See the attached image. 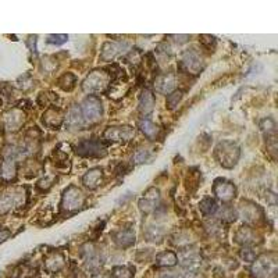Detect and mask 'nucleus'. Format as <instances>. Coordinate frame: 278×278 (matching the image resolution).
<instances>
[{"mask_svg":"<svg viewBox=\"0 0 278 278\" xmlns=\"http://www.w3.org/2000/svg\"><path fill=\"white\" fill-rule=\"evenodd\" d=\"M239 156H241L239 146L231 141H222L217 145L214 150V157L224 168H233L238 163Z\"/></svg>","mask_w":278,"mask_h":278,"instance_id":"obj_1","label":"nucleus"},{"mask_svg":"<svg viewBox=\"0 0 278 278\" xmlns=\"http://www.w3.org/2000/svg\"><path fill=\"white\" fill-rule=\"evenodd\" d=\"M253 278H271L277 271V259L274 255H263L256 257L252 264Z\"/></svg>","mask_w":278,"mask_h":278,"instance_id":"obj_2","label":"nucleus"},{"mask_svg":"<svg viewBox=\"0 0 278 278\" xmlns=\"http://www.w3.org/2000/svg\"><path fill=\"white\" fill-rule=\"evenodd\" d=\"M111 84L110 74L103 71V70H96L92 71L88 77L85 78L82 89L87 93H96V92H103Z\"/></svg>","mask_w":278,"mask_h":278,"instance_id":"obj_3","label":"nucleus"},{"mask_svg":"<svg viewBox=\"0 0 278 278\" xmlns=\"http://www.w3.org/2000/svg\"><path fill=\"white\" fill-rule=\"evenodd\" d=\"M85 203V196L82 190L77 188L75 185H70L68 188L63 192L61 198V210L67 213H74L79 210Z\"/></svg>","mask_w":278,"mask_h":278,"instance_id":"obj_4","label":"nucleus"},{"mask_svg":"<svg viewBox=\"0 0 278 278\" xmlns=\"http://www.w3.org/2000/svg\"><path fill=\"white\" fill-rule=\"evenodd\" d=\"M81 113L85 124H96L103 116V106L99 98L88 96L81 106Z\"/></svg>","mask_w":278,"mask_h":278,"instance_id":"obj_5","label":"nucleus"},{"mask_svg":"<svg viewBox=\"0 0 278 278\" xmlns=\"http://www.w3.org/2000/svg\"><path fill=\"white\" fill-rule=\"evenodd\" d=\"M203 59L196 49H188L185 50L181 56V61L179 67L182 68L184 73L190 74V75H196L203 70Z\"/></svg>","mask_w":278,"mask_h":278,"instance_id":"obj_6","label":"nucleus"},{"mask_svg":"<svg viewBox=\"0 0 278 278\" xmlns=\"http://www.w3.org/2000/svg\"><path fill=\"white\" fill-rule=\"evenodd\" d=\"M77 153L84 157H103L106 155V147L100 141L87 139L78 144Z\"/></svg>","mask_w":278,"mask_h":278,"instance_id":"obj_7","label":"nucleus"},{"mask_svg":"<svg viewBox=\"0 0 278 278\" xmlns=\"http://www.w3.org/2000/svg\"><path fill=\"white\" fill-rule=\"evenodd\" d=\"M22 199H24L22 189H11V190L1 193L0 195V214H4V213L11 210L13 207L21 205L24 202Z\"/></svg>","mask_w":278,"mask_h":278,"instance_id":"obj_8","label":"nucleus"},{"mask_svg":"<svg viewBox=\"0 0 278 278\" xmlns=\"http://www.w3.org/2000/svg\"><path fill=\"white\" fill-rule=\"evenodd\" d=\"M213 192L214 195L222 202H230L235 198L236 195V188L233 182L224 179V178H219L214 181V185H213Z\"/></svg>","mask_w":278,"mask_h":278,"instance_id":"obj_9","label":"nucleus"},{"mask_svg":"<svg viewBox=\"0 0 278 278\" xmlns=\"http://www.w3.org/2000/svg\"><path fill=\"white\" fill-rule=\"evenodd\" d=\"M133 135L132 127H109L103 133V138L110 142H127L132 139Z\"/></svg>","mask_w":278,"mask_h":278,"instance_id":"obj_10","label":"nucleus"},{"mask_svg":"<svg viewBox=\"0 0 278 278\" xmlns=\"http://www.w3.org/2000/svg\"><path fill=\"white\" fill-rule=\"evenodd\" d=\"M84 256H85V267H87V270H89L93 274L99 273L100 267H102L103 263H102V257H100V255L98 253V250L95 249L93 245H85Z\"/></svg>","mask_w":278,"mask_h":278,"instance_id":"obj_11","label":"nucleus"},{"mask_svg":"<svg viewBox=\"0 0 278 278\" xmlns=\"http://www.w3.org/2000/svg\"><path fill=\"white\" fill-rule=\"evenodd\" d=\"M144 195V198L139 200V209L145 214H149L155 209H157V205L160 200V192H159V189L149 188Z\"/></svg>","mask_w":278,"mask_h":278,"instance_id":"obj_12","label":"nucleus"},{"mask_svg":"<svg viewBox=\"0 0 278 278\" xmlns=\"http://www.w3.org/2000/svg\"><path fill=\"white\" fill-rule=\"evenodd\" d=\"M239 213H241V217L249 224H256V222L260 221L262 217H263L262 209L257 207L255 203H250V202H244L242 206L239 207Z\"/></svg>","mask_w":278,"mask_h":278,"instance_id":"obj_13","label":"nucleus"},{"mask_svg":"<svg viewBox=\"0 0 278 278\" xmlns=\"http://www.w3.org/2000/svg\"><path fill=\"white\" fill-rule=\"evenodd\" d=\"M130 47L128 42H107L103 44L102 47V60L104 61H110L113 59H116L118 55H121L125 49Z\"/></svg>","mask_w":278,"mask_h":278,"instance_id":"obj_14","label":"nucleus"},{"mask_svg":"<svg viewBox=\"0 0 278 278\" xmlns=\"http://www.w3.org/2000/svg\"><path fill=\"white\" fill-rule=\"evenodd\" d=\"M176 75L174 74H161L155 79V88L157 92L168 95L171 92H174L176 89Z\"/></svg>","mask_w":278,"mask_h":278,"instance_id":"obj_15","label":"nucleus"},{"mask_svg":"<svg viewBox=\"0 0 278 278\" xmlns=\"http://www.w3.org/2000/svg\"><path fill=\"white\" fill-rule=\"evenodd\" d=\"M24 120H25L24 111L18 110V109H13L4 116V125L9 131H17L24 124Z\"/></svg>","mask_w":278,"mask_h":278,"instance_id":"obj_16","label":"nucleus"},{"mask_svg":"<svg viewBox=\"0 0 278 278\" xmlns=\"http://www.w3.org/2000/svg\"><path fill=\"white\" fill-rule=\"evenodd\" d=\"M66 124L70 130H79L82 128V125L85 124L84 122V117H82V113H81V107L74 104L70 107V110L67 113L66 116Z\"/></svg>","mask_w":278,"mask_h":278,"instance_id":"obj_17","label":"nucleus"},{"mask_svg":"<svg viewBox=\"0 0 278 278\" xmlns=\"http://www.w3.org/2000/svg\"><path fill=\"white\" fill-rule=\"evenodd\" d=\"M113 238H114V242L120 248L125 249L135 244V231L132 228H122V230H118L117 233H114Z\"/></svg>","mask_w":278,"mask_h":278,"instance_id":"obj_18","label":"nucleus"},{"mask_svg":"<svg viewBox=\"0 0 278 278\" xmlns=\"http://www.w3.org/2000/svg\"><path fill=\"white\" fill-rule=\"evenodd\" d=\"M64 256L60 252H52L44 259V268L49 273H57L64 267Z\"/></svg>","mask_w":278,"mask_h":278,"instance_id":"obj_19","label":"nucleus"},{"mask_svg":"<svg viewBox=\"0 0 278 278\" xmlns=\"http://www.w3.org/2000/svg\"><path fill=\"white\" fill-rule=\"evenodd\" d=\"M17 176V161L14 157H6L1 163L0 177L3 181H13Z\"/></svg>","mask_w":278,"mask_h":278,"instance_id":"obj_20","label":"nucleus"},{"mask_svg":"<svg viewBox=\"0 0 278 278\" xmlns=\"http://www.w3.org/2000/svg\"><path fill=\"white\" fill-rule=\"evenodd\" d=\"M235 241L245 246L255 245L257 242V234L250 227H241L235 234Z\"/></svg>","mask_w":278,"mask_h":278,"instance_id":"obj_21","label":"nucleus"},{"mask_svg":"<svg viewBox=\"0 0 278 278\" xmlns=\"http://www.w3.org/2000/svg\"><path fill=\"white\" fill-rule=\"evenodd\" d=\"M155 109V96L149 89H144L139 98V111L145 117L149 116Z\"/></svg>","mask_w":278,"mask_h":278,"instance_id":"obj_22","label":"nucleus"},{"mask_svg":"<svg viewBox=\"0 0 278 278\" xmlns=\"http://www.w3.org/2000/svg\"><path fill=\"white\" fill-rule=\"evenodd\" d=\"M103 177V171L99 167H95V168H90L88 173H85V176L82 177V182L84 185L89 189H95L102 181Z\"/></svg>","mask_w":278,"mask_h":278,"instance_id":"obj_23","label":"nucleus"},{"mask_svg":"<svg viewBox=\"0 0 278 278\" xmlns=\"http://www.w3.org/2000/svg\"><path fill=\"white\" fill-rule=\"evenodd\" d=\"M63 122V114L60 110L56 109H47L44 113V124L49 128H57Z\"/></svg>","mask_w":278,"mask_h":278,"instance_id":"obj_24","label":"nucleus"},{"mask_svg":"<svg viewBox=\"0 0 278 278\" xmlns=\"http://www.w3.org/2000/svg\"><path fill=\"white\" fill-rule=\"evenodd\" d=\"M139 128H141V131L144 132L145 136L149 138V139H155V138H157L159 131H160V128H159L152 120H149L147 117H144V118L139 121Z\"/></svg>","mask_w":278,"mask_h":278,"instance_id":"obj_25","label":"nucleus"},{"mask_svg":"<svg viewBox=\"0 0 278 278\" xmlns=\"http://www.w3.org/2000/svg\"><path fill=\"white\" fill-rule=\"evenodd\" d=\"M178 256L176 252L171 250H164L161 253H159L156 257V264L160 267H173L177 264Z\"/></svg>","mask_w":278,"mask_h":278,"instance_id":"obj_26","label":"nucleus"},{"mask_svg":"<svg viewBox=\"0 0 278 278\" xmlns=\"http://www.w3.org/2000/svg\"><path fill=\"white\" fill-rule=\"evenodd\" d=\"M200 211L205 214V216H213L216 211L219 210V206H217V202L211 198H205L199 203Z\"/></svg>","mask_w":278,"mask_h":278,"instance_id":"obj_27","label":"nucleus"},{"mask_svg":"<svg viewBox=\"0 0 278 278\" xmlns=\"http://www.w3.org/2000/svg\"><path fill=\"white\" fill-rule=\"evenodd\" d=\"M135 268L131 266H116L111 271L113 278H133Z\"/></svg>","mask_w":278,"mask_h":278,"instance_id":"obj_28","label":"nucleus"},{"mask_svg":"<svg viewBox=\"0 0 278 278\" xmlns=\"http://www.w3.org/2000/svg\"><path fill=\"white\" fill-rule=\"evenodd\" d=\"M75 82H77V78L74 74L71 73H67L64 75H61L59 79V87L64 90H71V89L75 87Z\"/></svg>","mask_w":278,"mask_h":278,"instance_id":"obj_29","label":"nucleus"},{"mask_svg":"<svg viewBox=\"0 0 278 278\" xmlns=\"http://www.w3.org/2000/svg\"><path fill=\"white\" fill-rule=\"evenodd\" d=\"M182 96H184L182 90H174V92L168 93V96H167V107L171 109V110L176 109L178 106V103L182 99Z\"/></svg>","mask_w":278,"mask_h":278,"instance_id":"obj_30","label":"nucleus"},{"mask_svg":"<svg viewBox=\"0 0 278 278\" xmlns=\"http://www.w3.org/2000/svg\"><path fill=\"white\" fill-rule=\"evenodd\" d=\"M198 185H199V171L193 170L187 177V188H188V190H195L198 188Z\"/></svg>","mask_w":278,"mask_h":278,"instance_id":"obj_31","label":"nucleus"},{"mask_svg":"<svg viewBox=\"0 0 278 278\" xmlns=\"http://www.w3.org/2000/svg\"><path fill=\"white\" fill-rule=\"evenodd\" d=\"M150 152L149 150H146V149H141V150H138L135 156H133V161L136 163V164H142V163H146V161H149L150 160Z\"/></svg>","mask_w":278,"mask_h":278,"instance_id":"obj_32","label":"nucleus"},{"mask_svg":"<svg viewBox=\"0 0 278 278\" xmlns=\"http://www.w3.org/2000/svg\"><path fill=\"white\" fill-rule=\"evenodd\" d=\"M241 257L244 259L245 262H255L256 257V252L253 249H250V248H244L242 250H241Z\"/></svg>","mask_w":278,"mask_h":278,"instance_id":"obj_33","label":"nucleus"},{"mask_svg":"<svg viewBox=\"0 0 278 278\" xmlns=\"http://www.w3.org/2000/svg\"><path fill=\"white\" fill-rule=\"evenodd\" d=\"M68 36L67 35H50L47 38V44H63L64 42H67Z\"/></svg>","mask_w":278,"mask_h":278,"instance_id":"obj_34","label":"nucleus"},{"mask_svg":"<svg viewBox=\"0 0 278 278\" xmlns=\"http://www.w3.org/2000/svg\"><path fill=\"white\" fill-rule=\"evenodd\" d=\"M221 219L225 221H234L235 220V210L233 207H224L221 210Z\"/></svg>","mask_w":278,"mask_h":278,"instance_id":"obj_35","label":"nucleus"},{"mask_svg":"<svg viewBox=\"0 0 278 278\" xmlns=\"http://www.w3.org/2000/svg\"><path fill=\"white\" fill-rule=\"evenodd\" d=\"M55 181V178L53 177H46L44 179H41L39 182H38V188L42 189V190H47V189L52 187V182Z\"/></svg>","mask_w":278,"mask_h":278,"instance_id":"obj_36","label":"nucleus"},{"mask_svg":"<svg viewBox=\"0 0 278 278\" xmlns=\"http://www.w3.org/2000/svg\"><path fill=\"white\" fill-rule=\"evenodd\" d=\"M260 127H262L264 131L270 132V131H273V130L276 128V124H274V121H273L271 118H266V120H263V121H262Z\"/></svg>","mask_w":278,"mask_h":278,"instance_id":"obj_37","label":"nucleus"},{"mask_svg":"<svg viewBox=\"0 0 278 278\" xmlns=\"http://www.w3.org/2000/svg\"><path fill=\"white\" fill-rule=\"evenodd\" d=\"M207 39H209V41H206V39H205V36H202L200 42H202L203 44H206L210 50L211 49H214V47H216V44H217V42H216V39H214L213 36H207Z\"/></svg>","mask_w":278,"mask_h":278,"instance_id":"obj_38","label":"nucleus"},{"mask_svg":"<svg viewBox=\"0 0 278 278\" xmlns=\"http://www.w3.org/2000/svg\"><path fill=\"white\" fill-rule=\"evenodd\" d=\"M160 278H179L176 271H167V273H163Z\"/></svg>","mask_w":278,"mask_h":278,"instance_id":"obj_39","label":"nucleus"},{"mask_svg":"<svg viewBox=\"0 0 278 278\" xmlns=\"http://www.w3.org/2000/svg\"><path fill=\"white\" fill-rule=\"evenodd\" d=\"M9 238V231H6V230H1L0 228V244L3 242V241H6Z\"/></svg>","mask_w":278,"mask_h":278,"instance_id":"obj_40","label":"nucleus"},{"mask_svg":"<svg viewBox=\"0 0 278 278\" xmlns=\"http://www.w3.org/2000/svg\"><path fill=\"white\" fill-rule=\"evenodd\" d=\"M92 278H113L111 277V274H106V273H96V274H93Z\"/></svg>","mask_w":278,"mask_h":278,"instance_id":"obj_41","label":"nucleus"}]
</instances>
